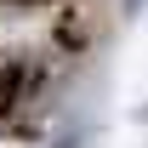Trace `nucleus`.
I'll list each match as a JSON object with an SVG mask.
<instances>
[{
    "label": "nucleus",
    "mask_w": 148,
    "mask_h": 148,
    "mask_svg": "<svg viewBox=\"0 0 148 148\" xmlns=\"http://www.w3.org/2000/svg\"><path fill=\"white\" fill-rule=\"evenodd\" d=\"M125 6H143V0H125Z\"/></svg>",
    "instance_id": "1"
}]
</instances>
